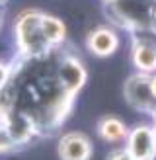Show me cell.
<instances>
[{
	"mask_svg": "<svg viewBox=\"0 0 156 160\" xmlns=\"http://www.w3.org/2000/svg\"><path fill=\"white\" fill-rule=\"evenodd\" d=\"M41 29L49 43H57L65 37V26L55 16H41Z\"/></svg>",
	"mask_w": 156,
	"mask_h": 160,
	"instance_id": "277c9868",
	"label": "cell"
},
{
	"mask_svg": "<svg viewBox=\"0 0 156 160\" xmlns=\"http://www.w3.org/2000/svg\"><path fill=\"white\" fill-rule=\"evenodd\" d=\"M117 47V39L107 29H96L90 35V49L96 55H109Z\"/></svg>",
	"mask_w": 156,
	"mask_h": 160,
	"instance_id": "3957f363",
	"label": "cell"
},
{
	"mask_svg": "<svg viewBox=\"0 0 156 160\" xmlns=\"http://www.w3.org/2000/svg\"><path fill=\"white\" fill-rule=\"evenodd\" d=\"M133 150H135L137 158H148L152 152V135L150 131L140 129L133 137Z\"/></svg>",
	"mask_w": 156,
	"mask_h": 160,
	"instance_id": "8992f818",
	"label": "cell"
},
{
	"mask_svg": "<svg viewBox=\"0 0 156 160\" xmlns=\"http://www.w3.org/2000/svg\"><path fill=\"white\" fill-rule=\"evenodd\" d=\"M61 82L65 84V88H68V90L76 88L78 84L82 82V70H80V67H78L76 62L68 61L66 65L61 68Z\"/></svg>",
	"mask_w": 156,
	"mask_h": 160,
	"instance_id": "52a82bcc",
	"label": "cell"
},
{
	"mask_svg": "<svg viewBox=\"0 0 156 160\" xmlns=\"http://www.w3.org/2000/svg\"><path fill=\"white\" fill-rule=\"evenodd\" d=\"M6 76H8V74H6V68L2 67V62H0V86L6 82Z\"/></svg>",
	"mask_w": 156,
	"mask_h": 160,
	"instance_id": "30bf717a",
	"label": "cell"
},
{
	"mask_svg": "<svg viewBox=\"0 0 156 160\" xmlns=\"http://www.w3.org/2000/svg\"><path fill=\"white\" fill-rule=\"evenodd\" d=\"M127 94H129V98L131 100H135L137 103H148L152 98V88L148 86V82H144V80H131V82L127 84Z\"/></svg>",
	"mask_w": 156,
	"mask_h": 160,
	"instance_id": "5b68a950",
	"label": "cell"
},
{
	"mask_svg": "<svg viewBox=\"0 0 156 160\" xmlns=\"http://www.w3.org/2000/svg\"><path fill=\"white\" fill-rule=\"evenodd\" d=\"M18 39L20 45L31 55H37L47 49L49 41L41 29V14L29 12L18 20Z\"/></svg>",
	"mask_w": 156,
	"mask_h": 160,
	"instance_id": "6da1fadb",
	"label": "cell"
},
{
	"mask_svg": "<svg viewBox=\"0 0 156 160\" xmlns=\"http://www.w3.org/2000/svg\"><path fill=\"white\" fill-rule=\"evenodd\" d=\"M135 59H137V65L144 67V68L156 67V47L154 45H139Z\"/></svg>",
	"mask_w": 156,
	"mask_h": 160,
	"instance_id": "ba28073f",
	"label": "cell"
},
{
	"mask_svg": "<svg viewBox=\"0 0 156 160\" xmlns=\"http://www.w3.org/2000/svg\"><path fill=\"white\" fill-rule=\"evenodd\" d=\"M0 2H4V0H0Z\"/></svg>",
	"mask_w": 156,
	"mask_h": 160,
	"instance_id": "7c38bea8",
	"label": "cell"
},
{
	"mask_svg": "<svg viewBox=\"0 0 156 160\" xmlns=\"http://www.w3.org/2000/svg\"><path fill=\"white\" fill-rule=\"evenodd\" d=\"M61 154L65 160H86L88 156V145L82 137L68 135L61 142Z\"/></svg>",
	"mask_w": 156,
	"mask_h": 160,
	"instance_id": "7a4b0ae2",
	"label": "cell"
},
{
	"mask_svg": "<svg viewBox=\"0 0 156 160\" xmlns=\"http://www.w3.org/2000/svg\"><path fill=\"white\" fill-rule=\"evenodd\" d=\"M104 135H105V139L115 141V139H119L121 135H123V127L117 123V121H109V123H105V127H104Z\"/></svg>",
	"mask_w": 156,
	"mask_h": 160,
	"instance_id": "9c48e42d",
	"label": "cell"
},
{
	"mask_svg": "<svg viewBox=\"0 0 156 160\" xmlns=\"http://www.w3.org/2000/svg\"><path fill=\"white\" fill-rule=\"evenodd\" d=\"M152 92H156V82H154V84H152Z\"/></svg>",
	"mask_w": 156,
	"mask_h": 160,
	"instance_id": "8fae6325",
	"label": "cell"
}]
</instances>
